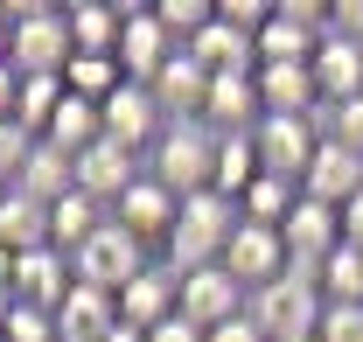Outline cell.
Returning a JSON list of instances; mask_svg holds the SVG:
<instances>
[{"label": "cell", "mask_w": 363, "mask_h": 342, "mask_svg": "<svg viewBox=\"0 0 363 342\" xmlns=\"http://www.w3.org/2000/svg\"><path fill=\"white\" fill-rule=\"evenodd\" d=\"M238 231V203L203 189V196H182L175 231H168V265L175 272H196V265H224V245Z\"/></svg>", "instance_id": "cell-1"}, {"label": "cell", "mask_w": 363, "mask_h": 342, "mask_svg": "<svg viewBox=\"0 0 363 342\" xmlns=\"http://www.w3.org/2000/svg\"><path fill=\"white\" fill-rule=\"evenodd\" d=\"M70 14L63 7H14L7 14V70L14 77H63L70 70Z\"/></svg>", "instance_id": "cell-2"}, {"label": "cell", "mask_w": 363, "mask_h": 342, "mask_svg": "<svg viewBox=\"0 0 363 342\" xmlns=\"http://www.w3.org/2000/svg\"><path fill=\"white\" fill-rule=\"evenodd\" d=\"M245 314L259 321L266 342H294V336H315V329H321L328 300H321L315 272H279V280H266L259 294L245 300Z\"/></svg>", "instance_id": "cell-3"}, {"label": "cell", "mask_w": 363, "mask_h": 342, "mask_svg": "<svg viewBox=\"0 0 363 342\" xmlns=\"http://www.w3.org/2000/svg\"><path fill=\"white\" fill-rule=\"evenodd\" d=\"M147 175L168 189V196H203L210 175H217V133L203 126H168L147 147Z\"/></svg>", "instance_id": "cell-4"}, {"label": "cell", "mask_w": 363, "mask_h": 342, "mask_svg": "<svg viewBox=\"0 0 363 342\" xmlns=\"http://www.w3.org/2000/svg\"><path fill=\"white\" fill-rule=\"evenodd\" d=\"M147 265H154V258H147V245H140L133 231H119V224H105V231L91 238L84 252L70 258L77 287H98V294H126V287H133Z\"/></svg>", "instance_id": "cell-5"}, {"label": "cell", "mask_w": 363, "mask_h": 342, "mask_svg": "<svg viewBox=\"0 0 363 342\" xmlns=\"http://www.w3.org/2000/svg\"><path fill=\"white\" fill-rule=\"evenodd\" d=\"M252 147H259V168L279 175V182H294L301 189V175L315 161L321 147V119H259L252 126Z\"/></svg>", "instance_id": "cell-6"}, {"label": "cell", "mask_w": 363, "mask_h": 342, "mask_svg": "<svg viewBox=\"0 0 363 342\" xmlns=\"http://www.w3.org/2000/svg\"><path fill=\"white\" fill-rule=\"evenodd\" d=\"M224 272L245 287V294H259L266 280L294 272L286 238H279V231H266V224H245V216H238V231H230V245H224Z\"/></svg>", "instance_id": "cell-7"}, {"label": "cell", "mask_w": 363, "mask_h": 342, "mask_svg": "<svg viewBox=\"0 0 363 342\" xmlns=\"http://www.w3.org/2000/svg\"><path fill=\"white\" fill-rule=\"evenodd\" d=\"M245 300H252V294L230 280L224 265H196V272H182L175 314H182V321H196V329L210 336V329H224L230 314H245Z\"/></svg>", "instance_id": "cell-8"}, {"label": "cell", "mask_w": 363, "mask_h": 342, "mask_svg": "<svg viewBox=\"0 0 363 342\" xmlns=\"http://www.w3.org/2000/svg\"><path fill=\"white\" fill-rule=\"evenodd\" d=\"M70 287H77V272H70V252H56V245L21 252L7 265V300H21V307H49L56 314L70 300Z\"/></svg>", "instance_id": "cell-9"}, {"label": "cell", "mask_w": 363, "mask_h": 342, "mask_svg": "<svg viewBox=\"0 0 363 342\" xmlns=\"http://www.w3.org/2000/svg\"><path fill=\"white\" fill-rule=\"evenodd\" d=\"M175 35L154 21V7H126V28H119V70H126V84H154L168 63H175Z\"/></svg>", "instance_id": "cell-10"}, {"label": "cell", "mask_w": 363, "mask_h": 342, "mask_svg": "<svg viewBox=\"0 0 363 342\" xmlns=\"http://www.w3.org/2000/svg\"><path fill=\"white\" fill-rule=\"evenodd\" d=\"M98 119H105V140H119V147H133V154H147V147L168 133V112L154 105L147 84H119L105 105H98Z\"/></svg>", "instance_id": "cell-11"}, {"label": "cell", "mask_w": 363, "mask_h": 342, "mask_svg": "<svg viewBox=\"0 0 363 342\" xmlns=\"http://www.w3.org/2000/svg\"><path fill=\"white\" fill-rule=\"evenodd\" d=\"M140 175H147V161H140L133 147H119V140H91L84 154H77V189H84L91 203H105V210L133 189Z\"/></svg>", "instance_id": "cell-12"}, {"label": "cell", "mask_w": 363, "mask_h": 342, "mask_svg": "<svg viewBox=\"0 0 363 342\" xmlns=\"http://www.w3.org/2000/svg\"><path fill=\"white\" fill-rule=\"evenodd\" d=\"M279 238H286L294 272H315L321 258L342 245V210H328V203H315V196H301V203H294V216L279 224Z\"/></svg>", "instance_id": "cell-13"}, {"label": "cell", "mask_w": 363, "mask_h": 342, "mask_svg": "<svg viewBox=\"0 0 363 342\" xmlns=\"http://www.w3.org/2000/svg\"><path fill=\"white\" fill-rule=\"evenodd\" d=\"M175 210H182V196H168L154 175H140L133 189L112 203V224H119V231H133L140 245H168V231H175Z\"/></svg>", "instance_id": "cell-14"}, {"label": "cell", "mask_w": 363, "mask_h": 342, "mask_svg": "<svg viewBox=\"0 0 363 342\" xmlns=\"http://www.w3.org/2000/svg\"><path fill=\"white\" fill-rule=\"evenodd\" d=\"M175 294H182V272H175V265H147L133 287L119 294V329L154 336L161 321H175Z\"/></svg>", "instance_id": "cell-15"}, {"label": "cell", "mask_w": 363, "mask_h": 342, "mask_svg": "<svg viewBox=\"0 0 363 342\" xmlns=\"http://www.w3.org/2000/svg\"><path fill=\"white\" fill-rule=\"evenodd\" d=\"M154 105L168 112V126H203V98H210V70L189 56V49H175V63L154 77Z\"/></svg>", "instance_id": "cell-16"}, {"label": "cell", "mask_w": 363, "mask_h": 342, "mask_svg": "<svg viewBox=\"0 0 363 342\" xmlns=\"http://www.w3.org/2000/svg\"><path fill=\"white\" fill-rule=\"evenodd\" d=\"M301 196H315V203H328V210H342L350 196H363V154L335 147V140L321 133L315 161H308V175H301Z\"/></svg>", "instance_id": "cell-17"}, {"label": "cell", "mask_w": 363, "mask_h": 342, "mask_svg": "<svg viewBox=\"0 0 363 342\" xmlns=\"http://www.w3.org/2000/svg\"><path fill=\"white\" fill-rule=\"evenodd\" d=\"M308 70H315L321 112H328V105H350V98H363V43L321 35V43H315V56H308Z\"/></svg>", "instance_id": "cell-18"}, {"label": "cell", "mask_w": 363, "mask_h": 342, "mask_svg": "<svg viewBox=\"0 0 363 342\" xmlns=\"http://www.w3.org/2000/svg\"><path fill=\"white\" fill-rule=\"evenodd\" d=\"M14 189H21V196H35V203H63V196L77 189V161H70L63 147L35 140V147H28V161H21V175H14Z\"/></svg>", "instance_id": "cell-19"}, {"label": "cell", "mask_w": 363, "mask_h": 342, "mask_svg": "<svg viewBox=\"0 0 363 342\" xmlns=\"http://www.w3.org/2000/svg\"><path fill=\"white\" fill-rule=\"evenodd\" d=\"M105 224H112V210H105V203H91L84 189H70V196H63V203H49V245H56V252H84L91 238H98V231H105Z\"/></svg>", "instance_id": "cell-20"}, {"label": "cell", "mask_w": 363, "mask_h": 342, "mask_svg": "<svg viewBox=\"0 0 363 342\" xmlns=\"http://www.w3.org/2000/svg\"><path fill=\"white\" fill-rule=\"evenodd\" d=\"M56 329L70 342H105L119 329V294H98V287H70V300L56 307Z\"/></svg>", "instance_id": "cell-21"}, {"label": "cell", "mask_w": 363, "mask_h": 342, "mask_svg": "<svg viewBox=\"0 0 363 342\" xmlns=\"http://www.w3.org/2000/svg\"><path fill=\"white\" fill-rule=\"evenodd\" d=\"M70 14V49L77 56H119V28H126V7H105V0H77L63 7Z\"/></svg>", "instance_id": "cell-22"}, {"label": "cell", "mask_w": 363, "mask_h": 342, "mask_svg": "<svg viewBox=\"0 0 363 342\" xmlns=\"http://www.w3.org/2000/svg\"><path fill=\"white\" fill-rule=\"evenodd\" d=\"M0 245H7L14 258H21V252H43V245H49V203L7 189V196H0Z\"/></svg>", "instance_id": "cell-23"}, {"label": "cell", "mask_w": 363, "mask_h": 342, "mask_svg": "<svg viewBox=\"0 0 363 342\" xmlns=\"http://www.w3.org/2000/svg\"><path fill=\"white\" fill-rule=\"evenodd\" d=\"M259 175H266V168H259V147H252V133H224V140H217V175H210V189L238 203V196H245Z\"/></svg>", "instance_id": "cell-24"}, {"label": "cell", "mask_w": 363, "mask_h": 342, "mask_svg": "<svg viewBox=\"0 0 363 342\" xmlns=\"http://www.w3.org/2000/svg\"><path fill=\"white\" fill-rule=\"evenodd\" d=\"M315 287L328 307H363V252L357 245H335V252L315 265Z\"/></svg>", "instance_id": "cell-25"}, {"label": "cell", "mask_w": 363, "mask_h": 342, "mask_svg": "<svg viewBox=\"0 0 363 342\" xmlns=\"http://www.w3.org/2000/svg\"><path fill=\"white\" fill-rule=\"evenodd\" d=\"M294 203H301V189H294V182H279V175H259V182L238 196V216H245V224H266V231H279V224L294 216Z\"/></svg>", "instance_id": "cell-26"}, {"label": "cell", "mask_w": 363, "mask_h": 342, "mask_svg": "<svg viewBox=\"0 0 363 342\" xmlns=\"http://www.w3.org/2000/svg\"><path fill=\"white\" fill-rule=\"evenodd\" d=\"M63 98H70V91H63V77H21V98H14V119H21V126H28L35 140H43Z\"/></svg>", "instance_id": "cell-27"}, {"label": "cell", "mask_w": 363, "mask_h": 342, "mask_svg": "<svg viewBox=\"0 0 363 342\" xmlns=\"http://www.w3.org/2000/svg\"><path fill=\"white\" fill-rule=\"evenodd\" d=\"M154 21H161L182 49H189L203 28H210V21H217V0H154Z\"/></svg>", "instance_id": "cell-28"}, {"label": "cell", "mask_w": 363, "mask_h": 342, "mask_svg": "<svg viewBox=\"0 0 363 342\" xmlns=\"http://www.w3.org/2000/svg\"><path fill=\"white\" fill-rule=\"evenodd\" d=\"M321 133H328L335 147L363 154V98H350V105H328V112H321Z\"/></svg>", "instance_id": "cell-29"}, {"label": "cell", "mask_w": 363, "mask_h": 342, "mask_svg": "<svg viewBox=\"0 0 363 342\" xmlns=\"http://www.w3.org/2000/svg\"><path fill=\"white\" fill-rule=\"evenodd\" d=\"M315 336L321 342H363V307H328Z\"/></svg>", "instance_id": "cell-30"}, {"label": "cell", "mask_w": 363, "mask_h": 342, "mask_svg": "<svg viewBox=\"0 0 363 342\" xmlns=\"http://www.w3.org/2000/svg\"><path fill=\"white\" fill-rule=\"evenodd\" d=\"M328 35L363 43V0H335V7H328Z\"/></svg>", "instance_id": "cell-31"}, {"label": "cell", "mask_w": 363, "mask_h": 342, "mask_svg": "<svg viewBox=\"0 0 363 342\" xmlns=\"http://www.w3.org/2000/svg\"><path fill=\"white\" fill-rule=\"evenodd\" d=\"M210 342H266V336H259V321H252V314H230L224 329H210Z\"/></svg>", "instance_id": "cell-32"}, {"label": "cell", "mask_w": 363, "mask_h": 342, "mask_svg": "<svg viewBox=\"0 0 363 342\" xmlns=\"http://www.w3.org/2000/svg\"><path fill=\"white\" fill-rule=\"evenodd\" d=\"M147 342H210V336H203L196 321H182V314H175V321H161V329H154Z\"/></svg>", "instance_id": "cell-33"}, {"label": "cell", "mask_w": 363, "mask_h": 342, "mask_svg": "<svg viewBox=\"0 0 363 342\" xmlns=\"http://www.w3.org/2000/svg\"><path fill=\"white\" fill-rule=\"evenodd\" d=\"M342 245H357V252H363V196L342 203Z\"/></svg>", "instance_id": "cell-34"}, {"label": "cell", "mask_w": 363, "mask_h": 342, "mask_svg": "<svg viewBox=\"0 0 363 342\" xmlns=\"http://www.w3.org/2000/svg\"><path fill=\"white\" fill-rule=\"evenodd\" d=\"M14 98H21V77H14V70H0V119H14Z\"/></svg>", "instance_id": "cell-35"}, {"label": "cell", "mask_w": 363, "mask_h": 342, "mask_svg": "<svg viewBox=\"0 0 363 342\" xmlns=\"http://www.w3.org/2000/svg\"><path fill=\"white\" fill-rule=\"evenodd\" d=\"M105 342H147V336H140V329H112Z\"/></svg>", "instance_id": "cell-36"}, {"label": "cell", "mask_w": 363, "mask_h": 342, "mask_svg": "<svg viewBox=\"0 0 363 342\" xmlns=\"http://www.w3.org/2000/svg\"><path fill=\"white\" fill-rule=\"evenodd\" d=\"M0 70H7V14H0Z\"/></svg>", "instance_id": "cell-37"}, {"label": "cell", "mask_w": 363, "mask_h": 342, "mask_svg": "<svg viewBox=\"0 0 363 342\" xmlns=\"http://www.w3.org/2000/svg\"><path fill=\"white\" fill-rule=\"evenodd\" d=\"M294 342H321V336H294Z\"/></svg>", "instance_id": "cell-38"}, {"label": "cell", "mask_w": 363, "mask_h": 342, "mask_svg": "<svg viewBox=\"0 0 363 342\" xmlns=\"http://www.w3.org/2000/svg\"><path fill=\"white\" fill-rule=\"evenodd\" d=\"M0 196H7V182H0Z\"/></svg>", "instance_id": "cell-39"}, {"label": "cell", "mask_w": 363, "mask_h": 342, "mask_svg": "<svg viewBox=\"0 0 363 342\" xmlns=\"http://www.w3.org/2000/svg\"><path fill=\"white\" fill-rule=\"evenodd\" d=\"M63 342H70V336H63Z\"/></svg>", "instance_id": "cell-40"}]
</instances>
